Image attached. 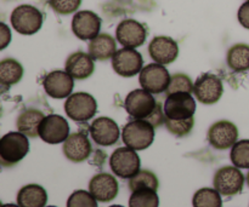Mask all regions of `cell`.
<instances>
[{
	"instance_id": "cell-1",
	"label": "cell",
	"mask_w": 249,
	"mask_h": 207,
	"mask_svg": "<svg viewBox=\"0 0 249 207\" xmlns=\"http://www.w3.org/2000/svg\"><path fill=\"white\" fill-rule=\"evenodd\" d=\"M122 138L124 144L131 149H147L155 140V127L148 121L135 119L124 126Z\"/></svg>"
},
{
	"instance_id": "cell-2",
	"label": "cell",
	"mask_w": 249,
	"mask_h": 207,
	"mask_svg": "<svg viewBox=\"0 0 249 207\" xmlns=\"http://www.w3.org/2000/svg\"><path fill=\"white\" fill-rule=\"evenodd\" d=\"M28 137L19 131L6 133L0 140V159L4 166L17 164L28 154Z\"/></svg>"
},
{
	"instance_id": "cell-3",
	"label": "cell",
	"mask_w": 249,
	"mask_h": 207,
	"mask_svg": "<svg viewBox=\"0 0 249 207\" xmlns=\"http://www.w3.org/2000/svg\"><path fill=\"white\" fill-rule=\"evenodd\" d=\"M11 26L22 35H33L43 26V15L32 5H19L12 11Z\"/></svg>"
},
{
	"instance_id": "cell-4",
	"label": "cell",
	"mask_w": 249,
	"mask_h": 207,
	"mask_svg": "<svg viewBox=\"0 0 249 207\" xmlns=\"http://www.w3.org/2000/svg\"><path fill=\"white\" fill-rule=\"evenodd\" d=\"M65 111L72 120L83 123L95 116L97 111L96 99L87 92L71 95L65 103Z\"/></svg>"
},
{
	"instance_id": "cell-5",
	"label": "cell",
	"mask_w": 249,
	"mask_h": 207,
	"mask_svg": "<svg viewBox=\"0 0 249 207\" xmlns=\"http://www.w3.org/2000/svg\"><path fill=\"white\" fill-rule=\"evenodd\" d=\"M109 166L114 175L123 179H130L140 171V158L136 154V150L129 147H122L112 153Z\"/></svg>"
},
{
	"instance_id": "cell-6",
	"label": "cell",
	"mask_w": 249,
	"mask_h": 207,
	"mask_svg": "<svg viewBox=\"0 0 249 207\" xmlns=\"http://www.w3.org/2000/svg\"><path fill=\"white\" fill-rule=\"evenodd\" d=\"M214 188L224 196L237 195L245 186V176L236 166H225L214 175Z\"/></svg>"
},
{
	"instance_id": "cell-7",
	"label": "cell",
	"mask_w": 249,
	"mask_h": 207,
	"mask_svg": "<svg viewBox=\"0 0 249 207\" xmlns=\"http://www.w3.org/2000/svg\"><path fill=\"white\" fill-rule=\"evenodd\" d=\"M163 111L165 118L184 120L194 116L196 111V101L189 92H177L167 96Z\"/></svg>"
},
{
	"instance_id": "cell-8",
	"label": "cell",
	"mask_w": 249,
	"mask_h": 207,
	"mask_svg": "<svg viewBox=\"0 0 249 207\" xmlns=\"http://www.w3.org/2000/svg\"><path fill=\"white\" fill-rule=\"evenodd\" d=\"M158 102L153 98L152 94L143 89L133 90L126 96L124 107L131 118L146 120L157 107Z\"/></svg>"
},
{
	"instance_id": "cell-9",
	"label": "cell",
	"mask_w": 249,
	"mask_h": 207,
	"mask_svg": "<svg viewBox=\"0 0 249 207\" xmlns=\"http://www.w3.org/2000/svg\"><path fill=\"white\" fill-rule=\"evenodd\" d=\"M170 78L172 77L164 65L160 63H151L142 68L139 80L143 90L158 95L167 91Z\"/></svg>"
},
{
	"instance_id": "cell-10",
	"label": "cell",
	"mask_w": 249,
	"mask_h": 207,
	"mask_svg": "<svg viewBox=\"0 0 249 207\" xmlns=\"http://www.w3.org/2000/svg\"><path fill=\"white\" fill-rule=\"evenodd\" d=\"M142 56L134 48H123L117 50L112 57V67L114 72L124 78H130L139 74L142 70Z\"/></svg>"
},
{
	"instance_id": "cell-11",
	"label": "cell",
	"mask_w": 249,
	"mask_h": 207,
	"mask_svg": "<svg viewBox=\"0 0 249 207\" xmlns=\"http://www.w3.org/2000/svg\"><path fill=\"white\" fill-rule=\"evenodd\" d=\"M70 136V125L65 118L56 114L45 116L39 126V137L49 144L65 142Z\"/></svg>"
},
{
	"instance_id": "cell-12",
	"label": "cell",
	"mask_w": 249,
	"mask_h": 207,
	"mask_svg": "<svg viewBox=\"0 0 249 207\" xmlns=\"http://www.w3.org/2000/svg\"><path fill=\"white\" fill-rule=\"evenodd\" d=\"M224 92L223 81L216 75L207 73L196 80L194 94L196 98L203 104H214L221 98Z\"/></svg>"
},
{
	"instance_id": "cell-13",
	"label": "cell",
	"mask_w": 249,
	"mask_h": 207,
	"mask_svg": "<svg viewBox=\"0 0 249 207\" xmlns=\"http://www.w3.org/2000/svg\"><path fill=\"white\" fill-rule=\"evenodd\" d=\"M238 138L237 126L228 120L216 121L209 127L208 141L215 149L225 150L232 148Z\"/></svg>"
},
{
	"instance_id": "cell-14",
	"label": "cell",
	"mask_w": 249,
	"mask_h": 207,
	"mask_svg": "<svg viewBox=\"0 0 249 207\" xmlns=\"http://www.w3.org/2000/svg\"><path fill=\"white\" fill-rule=\"evenodd\" d=\"M116 38L124 48H136L143 45L147 38V32L140 22L135 19H124L117 27Z\"/></svg>"
},
{
	"instance_id": "cell-15",
	"label": "cell",
	"mask_w": 249,
	"mask_h": 207,
	"mask_svg": "<svg viewBox=\"0 0 249 207\" xmlns=\"http://www.w3.org/2000/svg\"><path fill=\"white\" fill-rule=\"evenodd\" d=\"M101 18L95 12L78 11L72 19V32L80 40H92L100 34Z\"/></svg>"
},
{
	"instance_id": "cell-16",
	"label": "cell",
	"mask_w": 249,
	"mask_h": 207,
	"mask_svg": "<svg viewBox=\"0 0 249 207\" xmlns=\"http://www.w3.org/2000/svg\"><path fill=\"white\" fill-rule=\"evenodd\" d=\"M43 86L51 98L62 99L71 96L74 81L66 70H53L44 78Z\"/></svg>"
},
{
	"instance_id": "cell-17",
	"label": "cell",
	"mask_w": 249,
	"mask_h": 207,
	"mask_svg": "<svg viewBox=\"0 0 249 207\" xmlns=\"http://www.w3.org/2000/svg\"><path fill=\"white\" fill-rule=\"evenodd\" d=\"M90 135L94 142L101 147H109L118 142L119 127L114 120L101 116L92 121L90 125Z\"/></svg>"
},
{
	"instance_id": "cell-18",
	"label": "cell",
	"mask_w": 249,
	"mask_h": 207,
	"mask_svg": "<svg viewBox=\"0 0 249 207\" xmlns=\"http://www.w3.org/2000/svg\"><path fill=\"white\" fill-rule=\"evenodd\" d=\"M148 53L156 63L170 64L174 62L179 55V46L174 39L169 36H156L148 45Z\"/></svg>"
},
{
	"instance_id": "cell-19",
	"label": "cell",
	"mask_w": 249,
	"mask_h": 207,
	"mask_svg": "<svg viewBox=\"0 0 249 207\" xmlns=\"http://www.w3.org/2000/svg\"><path fill=\"white\" fill-rule=\"evenodd\" d=\"M119 186L116 177L109 174L95 175L89 183V191L100 203H109L118 195Z\"/></svg>"
},
{
	"instance_id": "cell-20",
	"label": "cell",
	"mask_w": 249,
	"mask_h": 207,
	"mask_svg": "<svg viewBox=\"0 0 249 207\" xmlns=\"http://www.w3.org/2000/svg\"><path fill=\"white\" fill-rule=\"evenodd\" d=\"M90 153H91V144L84 133H72L63 142V154L71 161H85L90 157Z\"/></svg>"
},
{
	"instance_id": "cell-21",
	"label": "cell",
	"mask_w": 249,
	"mask_h": 207,
	"mask_svg": "<svg viewBox=\"0 0 249 207\" xmlns=\"http://www.w3.org/2000/svg\"><path fill=\"white\" fill-rule=\"evenodd\" d=\"M94 60H92V57L89 53L78 51V52L72 53L66 60L65 70L73 79H88L89 77H91V74L94 73Z\"/></svg>"
},
{
	"instance_id": "cell-22",
	"label": "cell",
	"mask_w": 249,
	"mask_h": 207,
	"mask_svg": "<svg viewBox=\"0 0 249 207\" xmlns=\"http://www.w3.org/2000/svg\"><path fill=\"white\" fill-rule=\"evenodd\" d=\"M117 52V44L113 36L109 34H99L90 40L89 55L95 61H107Z\"/></svg>"
},
{
	"instance_id": "cell-23",
	"label": "cell",
	"mask_w": 249,
	"mask_h": 207,
	"mask_svg": "<svg viewBox=\"0 0 249 207\" xmlns=\"http://www.w3.org/2000/svg\"><path fill=\"white\" fill-rule=\"evenodd\" d=\"M46 201V191L38 184L22 187L17 194V205L19 207H45Z\"/></svg>"
},
{
	"instance_id": "cell-24",
	"label": "cell",
	"mask_w": 249,
	"mask_h": 207,
	"mask_svg": "<svg viewBox=\"0 0 249 207\" xmlns=\"http://www.w3.org/2000/svg\"><path fill=\"white\" fill-rule=\"evenodd\" d=\"M45 118L38 109H26L18 115L16 126L18 131L29 138H36L39 136V126Z\"/></svg>"
},
{
	"instance_id": "cell-25",
	"label": "cell",
	"mask_w": 249,
	"mask_h": 207,
	"mask_svg": "<svg viewBox=\"0 0 249 207\" xmlns=\"http://www.w3.org/2000/svg\"><path fill=\"white\" fill-rule=\"evenodd\" d=\"M228 65L233 72L242 73L249 70V45L236 44L228 51Z\"/></svg>"
},
{
	"instance_id": "cell-26",
	"label": "cell",
	"mask_w": 249,
	"mask_h": 207,
	"mask_svg": "<svg viewBox=\"0 0 249 207\" xmlns=\"http://www.w3.org/2000/svg\"><path fill=\"white\" fill-rule=\"evenodd\" d=\"M23 77V67L14 58H5L0 62V81L2 86L17 84Z\"/></svg>"
},
{
	"instance_id": "cell-27",
	"label": "cell",
	"mask_w": 249,
	"mask_h": 207,
	"mask_svg": "<svg viewBox=\"0 0 249 207\" xmlns=\"http://www.w3.org/2000/svg\"><path fill=\"white\" fill-rule=\"evenodd\" d=\"M160 182L156 175L148 170H140L134 177L129 179V189L131 191H140V189H153L157 191Z\"/></svg>"
},
{
	"instance_id": "cell-28",
	"label": "cell",
	"mask_w": 249,
	"mask_h": 207,
	"mask_svg": "<svg viewBox=\"0 0 249 207\" xmlns=\"http://www.w3.org/2000/svg\"><path fill=\"white\" fill-rule=\"evenodd\" d=\"M192 205L194 207H221V194L215 188H202L195 193Z\"/></svg>"
},
{
	"instance_id": "cell-29",
	"label": "cell",
	"mask_w": 249,
	"mask_h": 207,
	"mask_svg": "<svg viewBox=\"0 0 249 207\" xmlns=\"http://www.w3.org/2000/svg\"><path fill=\"white\" fill-rule=\"evenodd\" d=\"M160 198L157 191L153 189H140V191H131L129 199V207H158Z\"/></svg>"
},
{
	"instance_id": "cell-30",
	"label": "cell",
	"mask_w": 249,
	"mask_h": 207,
	"mask_svg": "<svg viewBox=\"0 0 249 207\" xmlns=\"http://www.w3.org/2000/svg\"><path fill=\"white\" fill-rule=\"evenodd\" d=\"M230 159L233 166L238 169H249V140L236 142L231 148Z\"/></svg>"
},
{
	"instance_id": "cell-31",
	"label": "cell",
	"mask_w": 249,
	"mask_h": 207,
	"mask_svg": "<svg viewBox=\"0 0 249 207\" xmlns=\"http://www.w3.org/2000/svg\"><path fill=\"white\" fill-rule=\"evenodd\" d=\"M194 82H192L191 78L189 75L184 74V73H177V74L173 75L170 78V82L169 86H168L167 91V96L172 94H177V92H194Z\"/></svg>"
},
{
	"instance_id": "cell-32",
	"label": "cell",
	"mask_w": 249,
	"mask_h": 207,
	"mask_svg": "<svg viewBox=\"0 0 249 207\" xmlns=\"http://www.w3.org/2000/svg\"><path fill=\"white\" fill-rule=\"evenodd\" d=\"M164 125L172 135L177 136V137H185L194 128L195 119L194 116L189 119H184V120H172V119L165 118Z\"/></svg>"
},
{
	"instance_id": "cell-33",
	"label": "cell",
	"mask_w": 249,
	"mask_h": 207,
	"mask_svg": "<svg viewBox=\"0 0 249 207\" xmlns=\"http://www.w3.org/2000/svg\"><path fill=\"white\" fill-rule=\"evenodd\" d=\"M67 207H97V200L90 191H75L68 198Z\"/></svg>"
},
{
	"instance_id": "cell-34",
	"label": "cell",
	"mask_w": 249,
	"mask_h": 207,
	"mask_svg": "<svg viewBox=\"0 0 249 207\" xmlns=\"http://www.w3.org/2000/svg\"><path fill=\"white\" fill-rule=\"evenodd\" d=\"M82 0H49L51 9L58 15H70L77 11Z\"/></svg>"
},
{
	"instance_id": "cell-35",
	"label": "cell",
	"mask_w": 249,
	"mask_h": 207,
	"mask_svg": "<svg viewBox=\"0 0 249 207\" xmlns=\"http://www.w3.org/2000/svg\"><path fill=\"white\" fill-rule=\"evenodd\" d=\"M237 17L241 26L245 27L246 29H249V0L241 5V7L238 9Z\"/></svg>"
},
{
	"instance_id": "cell-36",
	"label": "cell",
	"mask_w": 249,
	"mask_h": 207,
	"mask_svg": "<svg viewBox=\"0 0 249 207\" xmlns=\"http://www.w3.org/2000/svg\"><path fill=\"white\" fill-rule=\"evenodd\" d=\"M11 41V32L5 23H0V48L4 50Z\"/></svg>"
},
{
	"instance_id": "cell-37",
	"label": "cell",
	"mask_w": 249,
	"mask_h": 207,
	"mask_svg": "<svg viewBox=\"0 0 249 207\" xmlns=\"http://www.w3.org/2000/svg\"><path fill=\"white\" fill-rule=\"evenodd\" d=\"M1 207H19L18 205H14V204H4Z\"/></svg>"
},
{
	"instance_id": "cell-38",
	"label": "cell",
	"mask_w": 249,
	"mask_h": 207,
	"mask_svg": "<svg viewBox=\"0 0 249 207\" xmlns=\"http://www.w3.org/2000/svg\"><path fill=\"white\" fill-rule=\"evenodd\" d=\"M247 184H248V187H249V172H248V175H247Z\"/></svg>"
},
{
	"instance_id": "cell-39",
	"label": "cell",
	"mask_w": 249,
	"mask_h": 207,
	"mask_svg": "<svg viewBox=\"0 0 249 207\" xmlns=\"http://www.w3.org/2000/svg\"><path fill=\"white\" fill-rule=\"evenodd\" d=\"M109 207H124V206H121V205H112V206H109Z\"/></svg>"
},
{
	"instance_id": "cell-40",
	"label": "cell",
	"mask_w": 249,
	"mask_h": 207,
	"mask_svg": "<svg viewBox=\"0 0 249 207\" xmlns=\"http://www.w3.org/2000/svg\"><path fill=\"white\" fill-rule=\"evenodd\" d=\"M45 207H56V206H45Z\"/></svg>"
}]
</instances>
